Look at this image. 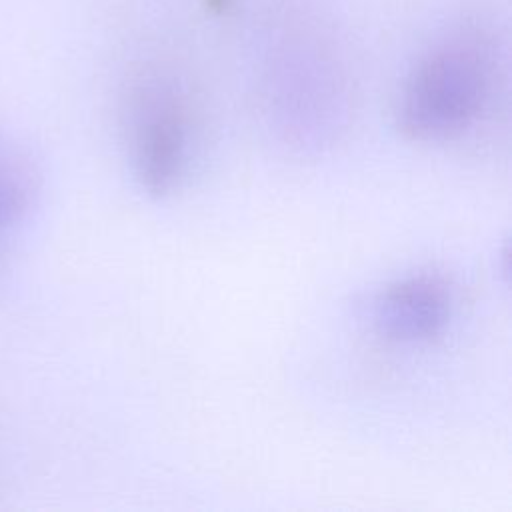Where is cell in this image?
Wrapping results in <instances>:
<instances>
[{
  "label": "cell",
  "mask_w": 512,
  "mask_h": 512,
  "mask_svg": "<svg viewBox=\"0 0 512 512\" xmlns=\"http://www.w3.org/2000/svg\"><path fill=\"white\" fill-rule=\"evenodd\" d=\"M28 186L24 174L0 156V232L24 210Z\"/></svg>",
  "instance_id": "277c9868"
},
{
  "label": "cell",
  "mask_w": 512,
  "mask_h": 512,
  "mask_svg": "<svg viewBox=\"0 0 512 512\" xmlns=\"http://www.w3.org/2000/svg\"><path fill=\"white\" fill-rule=\"evenodd\" d=\"M452 308V288L444 278L416 274L386 286L374 306V324L394 342H430L448 326Z\"/></svg>",
  "instance_id": "3957f363"
},
{
  "label": "cell",
  "mask_w": 512,
  "mask_h": 512,
  "mask_svg": "<svg viewBox=\"0 0 512 512\" xmlns=\"http://www.w3.org/2000/svg\"><path fill=\"white\" fill-rule=\"evenodd\" d=\"M492 92V60L468 34L454 36L408 74L398 102V128L416 142L460 138L482 116Z\"/></svg>",
  "instance_id": "6da1fadb"
},
{
  "label": "cell",
  "mask_w": 512,
  "mask_h": 512,
  "mask_svg": "<svg viewBox=\"0 0 512 512\" xmlns=\"http://www.w3.org/2000/svg\"><path fill=\"white\" fill-rule=\"evenodd\" d=\"M194 118L186 94L168 80L150 78L130 98V146L140 186L152 196L174 192L186 176Z\"/></svg>",
  "instance_id": "7a4b0ae2"
}]
</instances>
